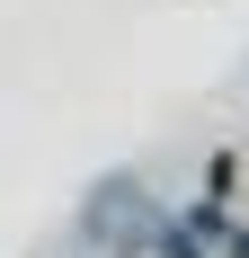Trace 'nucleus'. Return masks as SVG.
<instances>
[{"label":"nucleus","mask_w":249,"mask_h":258,"mask_svg":"<svg viewBox=\"0 0 249 258\" xmlns=\"http://www.w3.org/2000/svg\"><path fill=\"white\" fill-rule=\"evenodd\" d=\"M80 232L98 240L107 258H151L160 240H169V223H160V205H151L134 178H107V187H89V205H80Z\"/></svg>","instance_id":"nucleus-1"},{"label":"nucleus","mask_w":249,"mask_h":258,"mask_svg":"<svg viewBox=\"0 0 249 258\" xmlns=\"http://www.w3.org/2000/svg\"><path fill=\"white\" fill-rule=\"evenodd\" d=\"M151 258H196V240H187V232H169V240H160Z\"/></svg>","instance_id":"nucleus-2"}]
</instances>
